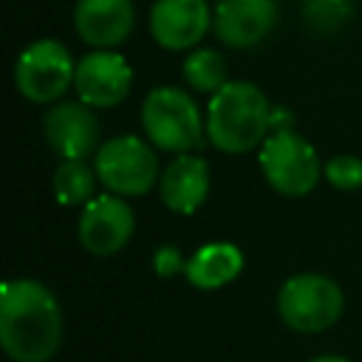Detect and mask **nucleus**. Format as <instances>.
<instances>
[{"mask_svg":"<svg viewBox=\"0 0 362 362\" xmlns=\"http://www.w3.org/2000/svg\"><path fill=\"white\" fill-rule=\"evenodd\" d=\"M62 342V311L40 280H6L0 288V345L14 362H48Z\"/></svg>","mask_w":362,"mask_h":362,"instance_id":"nucleus-1","label":"nucleus"},{"mask_svg":"<svg viewBox=\"0 0 362 362\" xmlns=\"http://www.w3.org/2000/svg\"><path fill=\"white\" fill-rule=\"evenodd\" d=\"M272 105L252 82H226L206 105V139L221 153H249L269 136Z\"/></svg>","mask_w":362,"mask_h":362,"instance_id":"nucleus-2","label":"nucleus"},{"mask_svg":"<svg viewBox=\"0 0 362 362\" xmlns=\"http://www.w3.org/2000/svg\"><path fill=\"white\" fill-rule=\"evenodd\" d=\"M141 127L164 153H192L204 144L206 122L189 93L173 85L153 88L141 102Z\"/></svg>","mask_w":362,"mask_h":362,"instance_id":"nucleus-3","label":"nucleus"},{"mask_svg":"<svg viewBox=\"0 0 362 362\" xmlns=\"http://www.w3.org/2000/svg\"><path fill=\"white\" fill-rule=\"evenodd\" d=\"M342 308H345L342 288L331 277L317 272H303L288 277L277 294L280 320L300 334H320L331 328L342 317Z\"/></svg>","mask_w":362,"mask_h":362,"instance_id":"nucleus-4","label":"nucleus"},{"mask_svg":"<svg viewBox=\"0 0 362 362\" xmlns=\"http://www.w3.org/2000/svg\"><path fill=\"white\" fill-rule=\"evenodd\" d=\"M260 173L280 195L303 198L317 187L322 164L317 150L303 136L294 130H280L269 133L260 144Z\"/></svg>","mask_w":362,"mask_h":362,"instance_id":"nucleus-5","label":"nucleus"},{"mask_svg":"<svg viewBox=\"0 0 362 362\" xmlns=\"http://www.w3.org/2000/svg\"><path fill=\"white\" fill-rule=\"evenodd\" d=\"M74 76L76 65L71 51L51 37L34 40L28 48L20 51L14 62V85L34 105L59 102L74 85Z\"/></svg>","mask_w":362,"mask_h":362,"instance_id":"nucleus-6","label":"nucleus"},{"mask_svg":"<svg viewBox=\"0 0 362 362\" xmlns=\"http://www.w3.org/2000/svg\"><path fill=\"white\" fill-rule=\"evenodd\" d=\"M93 167L102 187L113 195H147L161 178L153 144L139 136H116L99 144Z\"/></svg>","mask_w":362,"mask_h":362,"instance_id":"nucleus-7","label":"nucleus"},{"mask_svg":"<svg viewBox=\"0 0 362 362\" xmlns=\"http://www.w3.org/2000/svg\"><path fill=\"white\" fill-rule=\"evenodd\" d=\"M136 218L122 195H93L79 215V243L96 257L119 252L133 235Z\"/></svg>","mask_w":362,"mask_h":362,"instance_id":"nucleus-8","label":"nucleus"},{"mask_svg":"<svg viewBox=\"0 0 362 362\" xmlns=\"http://www.w3.org/2000/svg\"><path fill=\"white\" fill-rule=\"evenodd\" d=\"M130 82H133V71L127 59L116 51L96 48L76 62L74 90L79 102L90 107H116L130 93Z\"/></svg>","mask_w":362,"mask_h":362,"instance_id":"nucleus-9","label":"nucleus"},{"mask_svg":"<svg viewBox=\"0 0 362 362\" xmlns=\"http://www.w3.org/2000/svg\"><path fill=\"white\" fill-rule=\"evenodd\" d=\"M48 147L62 158H88L99 150V122L85 102H54L42 119Z\"/></svg>","mask_w":362,"mask_h":362,"instance_id":"nucleus-10","label":"nucleus"},{"mask_svg":"<svg viewBox=\"0 0 362 362\" xmlns=\"http://www.w3.org/2000/svg\"><path fill=\"white\" fill-rule=\"evenodd\" d=\"M212 25L206 0H156L150 8V34L167 51L195 48Z\"/></svg>","mask_w":362,"mask_h":362,"instance_id":"nucleus-11","label":"nucleus"},{"mask_svg":"<svg viewBox=\"0 0 362 362\" xmlns=\"http://www.w3.org/2000/svg\"><path fill=\"white\" fill-rule=\"evenodd\" d=\"M277 23L274 0H218L212 11L215 37L226 48H252L263 42Z\"/></svg>","mask_w":362,"mask_h":362,"instance_id":"nucleus-12","label":"nucleus"},{"mask_svg":"<svg viewBox=\"0 0 362 362\" xmlns=\"http://www.w3.org/2000/svg\"><path fill=\"white\" fill-rule=\"evenodd\" d=\"M136 25V11L130 0H76L74 28L82 42L93 48L122 45Z\"/></svg>","mask_w":362,"mask_h":362,"instance_id":"nucleus-13","label":"nucleus"},{"mask_svg":"<svg viewBox=\"0 0 362 362\" xmlns=\"http://www.w3.org/2000/svg\"><path fill=\"white\" fill-rule=\"evenodd\" d=\"M209 192V167L195 153H178L158 178V195L167 209L192 215Z\"/></svg>","mask_w":362,"mask_h":362,"instance_id":"nucleus-14","label":"nucleus"},{"mask_svg":"<svg viewBox=\"0 0 362 362\" xmlns=\"http://www.w3.org/2000/svg\"><path fill=\"white\" fill-rule=\"evenodd\" d=\"M240 272H243V252L226 240L204 243L201 249L192 252V257H187V269H184L187 280L201 291L223 288Z\"/></svg>","mask_w":362,"mask_h":362,"instance_id":"nucleus-15","label":"nucleus"},{"mask_svg":"<svg viewBox=\"0 0 362 362\" xmlns=\"http://www.w3.org/2000/svg\"><path fill=\"white\" fill-rule=\"evenodd\" d=\"M181 74L187 79V85L198 93H218L226 82H229V71H226V59L221 57V51L215 48H192L184 57Z\"/></svg>","mask_w":362,"mask_h":362,"instance_id":"nucleus-16","label":"nucleus"},{"mask_svg":"<svg viewBox=\"0 0 362 362\" xmlns=\"http://www.w3.org/2000/svg\"><path fill=\"white\" fill-rule=\"evenodd\" d=\"M96 167H90L85 158H68L57 167L54 173V192L57 201L65 206H76V204H88L96 192Z\"/></svg>","mask_w":362,"mask_h":362,"instance_id":"nucleus-17","label":"nucleus"},{"mask_svg":"<svg viewBox=\"0 0 362 362\" xmlns=\"http://www.w3.org/2000/svg\"><path fill=\"white\" fill-rule=\"evenodd\" d=\"M303 23L317 37L339 34L354 17V0H303Z\"/></svg>","mask_w":362,"mask_h":362,"instance_id":"nucleus-18","label":"nucleus"},{"mask_svg":"<svg viewBox=\"0 0 362 362\" xmlns=\"http://www.w3.org/2000/svg\"><path fill=\"white\" fill-rule=\"evenodd\" d=\"M322 175L328 178V184L334 189H359L362 187V158L356 156H334L325 167H322Z\"/></svg>","mask_w":362,"mask_h":362,"instance_id":"nucleus-19","label":"nucleus"},{"mask_svg":"<svg viewBox=\"0 0 362 362\" xmlns=\"http://www.w3.org/2000/svg\"><path fill=\"white\" fill-rule=\"evenodd\" d=\"M184 269H187V260L181 257V252H178L175 246L164 243V246H158V249L153 252V272H156L158 277H173V274L184 272Z\"/></svg>","mask_w":362,"mask_h":362,"instance_id":"nucleus-20","label":"nucleus"},{"mask_svg":"<svg viewBox=\"0 0 362 362\" xmlns=\"http://www.w3.org/2000/svg\"><path fill=\"white\" fill-rule=\"evenodd\" d=\"M294 113L288 107H277L272 105V119H269V133H280V130H294Z\"/></svg>","mask_w":362,"mask_h":362,"instance_id":"nucleus-21","label":"nucleus"},{"mask_svg":"<svg viewBox=\"0 0 362 362\" xmlns=\"http://www.w3.org/2000/svg\"><path fill=\"white\" fill-rule=\"evenodd\" d=\"M308 362H351V359L337 356V354H322V356H314V359H308Z\"/></svg>","mask_w":362,"mask_h":362,"instance_id":"nucleus-22","label":"nucleus"}]
</instances>
